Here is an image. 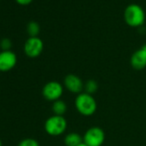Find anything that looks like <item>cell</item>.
<instances>
[{"label": "cell", "instance_id": "1", "mask_svg": "<svg viewBox=\"0 0 146 146\" xmlns=\"http://www.w3.org/2000/svg\"><path fill=\"white\" fill-rule=\"evenodd\" d=\"M75 107L79 113L84 116L93 115L97 109L96 99L86 92L79 94L75 100Z\"/></svg>", "mask_w": 146, "mask_h": 146}, {"label": "cell", "instance_id": "2", "mask_svg": "<svg viewBox=\"0 0 146 146\" xmlns=\"http://www.w3.org/2000/svg\"><path fill=\"white\" fill-rule=\"evenodd\" d=\"M67 128V121L64 116L55 115L49 117L45 122V131L50 136H59Z\"/></svg>", "mask_w": 146, "mask_h": 146}, {"label": "cell", "instance_id": "3", "mask_svg": "<svg viewBox=\"0 0 146 146\" xmlns=\"http://www.w3.org/2000/svg\"><path fill=\"white\" fill-rule=\"evenodd\" d=\"M125 20L131 27H138L144 22V12L137 5H131L125 11Z\"/></svg>", "mask_w": 146, "mask_h": 146}, {"label": "cell", "instance_id": "4", "mask_svg": "<svg viewBox=\"0 0 146 146\" xmlns=\"http://www.w3.org/2000/svg\"><path fill=\"white\" fill-rule=\"evenodd\" d=\"M83 138L88 146H102L105 141V132L102 128L93 126L86 131Z\"/></svg>", "mask_w": 146, "mask_h": 146}, {"label": "cell", "instance_id": "5", "mask_svg": "<svg viewBox=\"0 0 146 146\" xmlns=\"http://www.w3.org/2000/svg\"><path fill=\"white\" fill-rule=\"evenodd\" d=\"M64 92L63 86L57 81H51L46 83L42 89V95L44 98L50 102H55L60 99Z\"/></svg>", "mask_w": 146, "mask_h": 146}, {"label": "cell", "instance_id": "6", "mask_svg": "<svg viewBox=\"0 0 146 146\" xmlns=\"http://www.w3.org/2000/svg\"><path fill=\"white\" fill-rule=\"evenodd\" d=\"M43 41L39 37H29L24 44V52L29 58H37L43 51Z\"/></svg>", "mask_w": 146, "mask_h": 146}, {"label": "cell", "instance_id": "7", "mask_svg": "<svg viewBox=\"0 0 146 146\" xmlns=\"http://www.w3.org/2000/svg\"><path fill=\"white\" fill-rule=\"evenodd\" d=\"M17 63V57L11 50L0 52V71L7 72L11 70Z\"/></svg>", "mask_w": 146, "mask_h": 146}, {"label": "cell", "instance_id": "8", "mask_svg": "<svg viewBox=\"0 0 146 146\" xmlns=\"http://www.w3.org/2000/svg\"><path fill=\"white\" fill-rule=\"evenodd\" d=\"M65 88L73 94H81L84 89V84L82 79L75 74H68L64 80Z\"/></svg>", "mask_w": 146, "mask_h": 146}, {"label": "cell", "instance_id": "9", "mask_svg": "<svg viewBox=\"0 0 146 146\" xmlns=\"http://www.w3.org/2000/svg\"><path fill=\"white\" fill-rule=\"evenodd\" d=\"M131 64L137 70L144 69L146 67V52L143 49L136 51L131 55Z\"/></svg>", "mask_w": 146, "mask_h": 146}, {"label": "cell", "instance_id": "10", "mask_svg": "<svg viewBox=\"0 0 146 146\" xmlns=\"http://www.w3.org/2000/svg\"><path fill=\"white\" fill-rule=\"evenodd\" d=\"M84 142V138L77 132H70L64 137V144L66 146H78Z\"/></svg>", "mask_w": 146, "mask_h": 146}, {"label": "cell", "instance_id": "11", "mask_svg": "<svg viewBox=\"0 0 146 146\" xmlns=\"http://www.w3.org/2000/svg\"><path fill=\"white\" fill-rule=\"evenodd\" d=\"M52 112L55 115H59V116H63L67 110V105L66 103L62 101V100H58L53 102L52 106Z\"/></svg>", "mask_w": 146, "mask_h": 146}, {"label": "cell", "instance_id": "12", "mask_svg": "<svg viewBox=\"0 0 146 146\" xmlns=\"http://www.w3.org/2000/svg\"><path fill=\"white\" fill-rule=\"evenodd\" d=\"M84 90H85L86 93H88L90 95H93L98 90V84H97V82L93 80V79L88 80L85 83V84H84Z\"/></svg>", "mask_w": 146, "mask_h": 146}, {"label": "cell", "instance_id": "13", "mask_svg": "<svg viewBox=\"0 0 146 146\" xmlns=\"http://www.w3.org/2000/svg\"><path fill=\"white\" fill-rule=\"evenodd\" d=\"M27 31L30 35V37H37V35L40 33V26L35 22H30L28 24Z\"/></svg>", "mask_w": 146, "mask_h": 146}, {"label": "cell", "instance_id": "14", "mask_svg": "<svg viewBox=\"0 0 146 146\" xmlns=\"http://www.w3.org/2000/svg\"><path fill=\"white\" fill-rule=\"evenodd\" d=\"M18 146H40V143L37 140H35V138H31V137H28V138H24L19 143Z\"/></svg>", "mask_w": 146, "mask_h": 146}, {"label": "cell", "instance_id": "15", "mask_svg": "<svg viewBox=\"0 0 146 146\" xmlns=\"http://www.w3.org/2000/svg\"><path fill=\"white\" fill-rule=\"evenodd\" d=\"M0 46H1L3 51H9L11 50V47L12 46V42L10 39L5 38L0 42Z\"/></svg>", "mask_w": 146, "mask_h": 146}, {"label": "cell", "instance_id": "16", "mask_svg": "<svg viewBox=\"0 0 146 146\" xmlns=\"http://www.w3.org/2000/svg\"><path fill=\"white\" fill-rule=\"evenodd\" d=\"M16 1L19 4V5H29L33 0H16Z\"/></svg>", "mask_w": 146, "mask_h": 146}, {"label": "cell", "instance_id": "17", "mask_svg": "<svg viewBox=\"0 0 146 146\" xmlns=\"http://www.w3.org/2000/svg\"><path fill=\"white\" fill-rule=\"evenodd\" d=\"M78 146H88V145H87L84 142H83V143H80L79 145H78Z\"/></svg>", "mask_w": 146, "mask_h": 146}, {"label": "cell", "instance_id": "18", "mask_svg": "<svg viewBox=\"0 0 146 146\" xmlns=\"http://www.w3.org/2000/svg\"><path fill=\"white\" fill-rule=\"evenodd\" d=\"M141 49H143V50L146 52V44H145V45H143V46H142V48H141Z\"/></svg>", "mask_w": 146, "mask_h": 146}, {"label": "cell", "instance_id": "19", "mask_svg": "<svg viewBox=\"0 0 146 146\" xmlns=\"http://www.w3.org/2000/svg\"><path fill=\"white\" fill-rule=\"evenodd\" d=\"M0 146H3V143H2V141L0 139Z\"/></svg>", "mask_w": 146, "mask_h": 146}]
</instances>
